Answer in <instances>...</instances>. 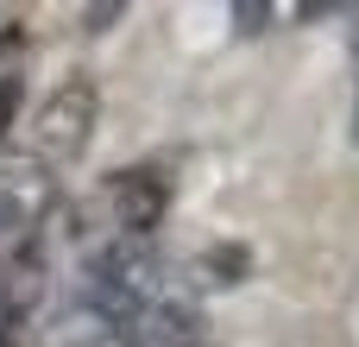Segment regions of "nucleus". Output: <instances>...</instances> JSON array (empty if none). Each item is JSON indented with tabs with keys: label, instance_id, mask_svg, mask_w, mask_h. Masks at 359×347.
Returning a JSON list of instances; mask_svg holds the SVG:
<instances>
[{
	"label": "nucleus",
	"instance_id": "nucleus-1",
	"mask_svg": "<svg viewBox=\"0 0 359 347\" xmlns=\"http://www.w3.org/2000/svg\"><path fill=\"white\" fill-rule=\"evenodd\" d=\"M88 126H95V89L76 76V82H63V89L44 101V114H38V152H44L50 164H69V158L88 145Z\"/></svg>",
	"mask_w": 359,
	"mask_h": 347
},
{
	"label": "nucleus",
	"instance_id": "nucleus-2",
	"mask_svg": "<svg viewBox=\"0 0 359 347\" xmlns=\"http://www.w3.org/2000/svg\"><path fill=\"white\" fill-rule=\"evenodd\" d=\"M19 101H25V32L0 25V139L19 114Z\"/></svg>",
	"mask_w": 359,
	"mask_h": 347
}]
</instances>
